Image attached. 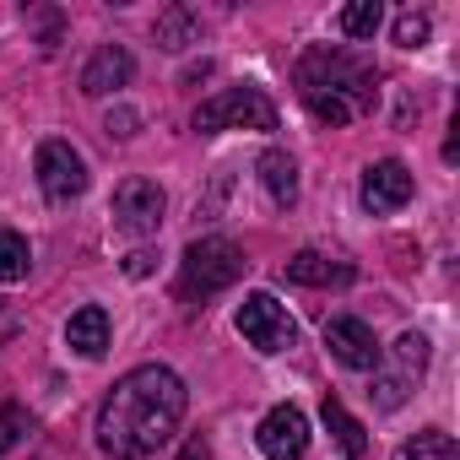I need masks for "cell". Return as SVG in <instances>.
Returning a JSON list of instances; mask_svg holds the SVG:
<instances>
[{
  "instance_id": "obj_4",
  "label": "cell",
  "mask_w": 460,
  "mask_h": 460,
  "mask_svg": "<svg viewBox=\"0 0 460 460\" xmlns=\"http://www.w3.org/2000/svg\"><path fill=\"white\" fill-rule=\"evenodd\" d=\"M195 130L217 136V130H277V103L261 87H227L217 98H206L195 109Z\"/></svg>"
},
{
  "instance_id": "obj_25",
  "label": "cell",
  "mask_w": 460,
  "mask_h": 460,
  "mask_svg": "<svg viewBox=\"0 0 460 460\" xmlns=\"http://www.w3.org/2000/svg\"><path fill=\"white\" fill-rule=\"evenodd\" d=\"M22 22L39 28V49H44V55L60 49V12H39V6H33V12H22Z\"/></svg>"
},
{
  "instance_id": "obj_28",
  "label": "cell",
  "mask_w": 460,
  "mask_h": 460,
  "mask_svg": "<svg viewBox=\"0 0 460 460\" xmlns=\"http://www.w3.org/2000/svg\"><path fill=\"white\" fill-rule=\"evenodd\" d=\"M22 331V314L12 309V304H0V341H6V336H17Z\"/></svg>"
},
{
  "instance_id": "obj_22",
  "label": "cell",
  "mask_w": 460,
  "mask_h": 460,
  "mask_svg": "<svg viewBox=\"0 0 460 460\" xmlns=\"http://www.w3.org/2000/svg\"><path fill=\"white\" fill-rule=\"evenodd\" d=\"M395 363H401L395 374H406V379L422 374V368H428V336H422V331H406V336L395 341Z\"/></svg>"
},
{
  "instance_id": "obj_7",
  "label": "cell",
  "mask_w": 460,
  "mask_h": 460,
  "mask_svg": "<svg viewBox=\"0 0 460 460\" xmlns=\"http://www.w3.org/2000/svg\"><path fill=\"white\" fill-rule=\"evenodd\" d=\"M325 347H331V358H336L341 368H358V374H379V363H385V347H379L374 325L358 320V314L325 320Z\"/></svg>"
},
{
  "instance_id": "obj_16",
  "label": "cell",
  "mask_w": 460,
  "mask_h": 460,
  "mask_svg": "<svg viewBox=\"0 0 460 460\" xmlns=\"http://www.w3.org/2000/svg\"><path fill=\"white\" fill-rule=\"evenodd\" d=\"M190 44H200V17L190 12V6H168L163 17H157V49H190Z\"/></svg>"
},
{
  "instance_id": "obj_23",
  "label": "cell",
  "mask_w": 460,
  "mask_h": 460,
  "mask_svg": "<svg viewBox=\"0 0 460 460\" xmlns=\"http://www.w3.org/2000/svg\"><path fill=\"white\" fill-rule=\"evenodd\" d=\"M428 33H433V22H428L417 6L395 17V44H401V49H422V44H428Z\"/></svg>"
},
{
  "instance_id": "obj_19",
  "label": "cell",
  "mask_w": 460,
  "mask_h": 460,
  "mask_svg": "<svg viewBox=\"0 0 460 460\" xmlns=\"http://www.w3.org/2000/svg\"><path fill=\"white\" fill-rule=\"evenodd\" d=\"M379 22H385V6H379V0H352V6H341V33L358 39V44L374 39Z\"/></svg>"
},
{
  "instance_id": "obj_14",
  "label": "cell",
  "mask_w": 460,
  "mask_h": 460,
  "mask_svg": "<svg viewBox=\"0 0 460 460\" xmlns=\"http://www.w3.org/2000/svg\"><path fill=\"white\" fill-rule=\"evenodd\" d=\"M255 168H261V184H266L271 206H282V211H288V206L298 200V163H293L282 146H271V152H261V163H255Z\"/></svg>"
},
{
  "instance_id": "obj_26",
  "label": "cell",
  "mask_w": 460,
  "mask_h": 460,
  "mask_svg": "<svg viewBox=\"0 0 460 460\" xmlns=\"http://www.w3.org/2000/svg\"><path fill=\"white\" fill-rule=\"evenodd\" d=\"M136 125H141V119H136V114H130V109H114V114H109V119H103V130H109V136H114V141H130V136H136Z\"/></svg>"
},
{
  "instance_id": "obj_9",
  "label": "cell",
  "mask_w": 460,
  "mask_h": 460,
  "mask_svg": "<svg viewBox=\"0 0 460 460\" xmlns=\"http://www.w3.org/2000/svg\"><path fill=\"white\" fill-rule=\"evenodd\" d=\"M255 444L266 460H304L309 455V417L298 406H271L255 428Z\"/></svg>"
},
{
  "instance_id": "obj_18",
  "label": "cell",
  "mask_w": 460,
  "mask_h": 460,
  "mask_svg": "<svg viewBox=\"0 0 460 460\" xmlns=\"http://www.w3.org/2000/svg\"><path fill=\"white\" fill-rule=\"evenodd\" d=\"M33 266V250L22 234H12V227H0V282H22Z\"/></svg>"
},
{
  "instance_id": "obj_24",
  "label": "cell",
  "mask_w": 460,
  "mask_h": 460,
  "mask_svg": "<svg viewBox=\"0 0 460 460\" xmlns=\"http://www.w3.org/2000/svg\"><path fill=\"white\" fill-rule=\"evenodd\" d=\"M406 390H411V379L406 374H374V401H379V411H395L401 401H406Z\"/></svg>"
},
{
  "instance_id": "obj_27",
  "label": "cell",
  "mask_w": 460,
  "mask_h": 460,
  "mask_svg": "<svg viewBox=\"0 0 460 460\" xmlns=\"http://www.w3.org/2000/svg\"><path fill=\"white\" fill-rule=\"evenodd\" d=\"M152 261H157V255H146V250L125 255V277H152Z\"/></svg>"
},
{
  "instance_id": "obj_21",
  "label": "cell",
  "mask_w": 460,
  "mask_h": 460,
  "mask_svg": "<svg viewBox=\"0 0 460 460\" xmlns=\"http://www.w3.org/2000/svg\"><path fill=\"white\" fill-rule=\"evenodd\" d=\"M304 103H309V114L320 119V125H352V103L347 98H336V93H304Z\"/></svg>"
},
{
  "instance_id": "obj_2",
  "label": "cell",
  "mask_w": 460,
  "mask_h": 460,
  "mask_svg": "<svg viewBox=\"0 0 460 460\" xmlns=\"http://www.w3.org/2000/svg\"><path fill=\"white\" fill-rule=\"evenodd\" d=\"M239 277H244V250L234 239H222V234L195 239L179 261V298H211L222 288H234Z\"/></svg>"
},
{
  "instance_id": "obj_1",
  "label": "cell",
  "mask_w": 460,
  "mask_h": 460,
  "mask_svg": "<svg viewBox=\"0 0 460 460\" xmlns=\"http://www.w3.org/2000/svg\"><path fill=\"white\" fill-rule=\"evenodd\" d=\"M184 406H190L184 379L168 363H141V368L119 374L114 390L103 395L98 422H93L98 449L114 460H141L173 438V428L184 422Z\"/></svg>"
},
{
  "instance_id": "obj_3",
  "label": "cell",
  "mask_w": 460,
  "mask_h": 460,
  "mask_svg": "<svg viewBox=\"0 0 460 460\" xmlns=\"http://www.w3.org/2000/svg\"><path fill=\"white\" fill-rule=\"evenodd\" d=\"M298 82H304V93H336V98H347L352 109H374V98H379L374 66H368V60H352V55H341V49H314V55H304Z\"/></svg>"
},
{
  "instance_id": "obj_10",
  "label": "cell",
  "mask_w": 460,
  "mask_h": 460,
  "mask_svg": "<svg viewBox=\"0 0 460 460\" xmlns=\"http://www.w3.org/2000/svg\"><path fill=\"white\" fill-rule=\"evenodd\" d=\"M411 195H417V179H411V168H406L401 157H379V163L363 168V206H368L374 217L401 211Z\"/></svg>"
},
{
  "instance_id": "obj_20",
  "label": "cell",
  "mask_w": 460,
  "mask_h": 460,
  "mask_svg": "<svg viewBox=\"0 0 460 460\" xmlns=\"http://www.w3.org/2000/svg\"><path fill=\"white\" fill-rule=\"evenodd\" d=\"M28 433H33V417L22 406H0V460H6L17 444H28Z\"/></svg>"
},
{
  "instance_id": "obj_17",
  "label": "cell",
  "mask_w": 460,
  "mask_h": 460,
  "mask_svg": "<svg viewBox=\"0 0 460 460\" xmlns=\"http://www.w3.org/2000/svg\"><path fill=\"white\" fill-rule=\"evenodd\" d=\"M395 460H460V449H455V438L444 428H422L417 438H406L395 449Z\"/></svg>"
},
{
  "instance_id": "obj_15",
  "label": "cell",
  "mask_w": 460,
  "mask_h": 460,
  "mask_svg": "<svg viewBox=\"0 0 460 460\" xmlns=\"http://www.w3.org/2000/svg\"><path fill=\"white\" fill-rule=\"evenodd\" d=\"M320 417H325V428H331V438L341 444V455H347V460H368V428H363V422L336 401V395H325V401H320Z\"/></svg>"
},
{
  "instance_id": "obj_13",
  "label": "cell",
  "mask_w": 460,
  "mask_h": 460,
  "mask_svg": "<svg viewBox=\"0 0 460 460\" xmlns=\"http://www.w3.org/2000/svg\"><path fill=\"white\" fill-rule=\"evenodd\" d=\"M288 282H293V288H347V282H352V266H347V261H331V255H320V250H298V255L288 261Z\"/></svg>"
},
{
  "instance_id": "obj_12",
  "label": "cell",
  "mask_w": 460,
  "mask_h": 460,
  "mask_svg": "<svg viewBox=\"0 0 460 460\" xmlns=\"http://www.w3.org/2000/svg\"><path fill=\"white\" fill-rule=\"evenodd\" d=\"M66 347H71L76 358L98 363V358L109 352V309H103V304H87V309H76V314L66 320Z\"/></svg>"
},
{
  "instance_id": "obj_29",
  "label": "cell",
  "mask_w": 460,
  "mask_h": 460,
  "mask_svg": "<svg viewBox=\"0 0 460 460\" xmlns=\"http://www.w3.org/2000/svg\"><path fill=\"white\" fill-rule=\"evenodd\" d=\"M179 460H211V444H206V438H184Z\"/></svg>"
},
{
  "instance_id": "obj_8",
  "label": "cell",
  "mask_w": 460,
  "mask_h": 460,
  "mask_svg": "<svg viewBox=\"0 0 460 460\" xmlns=\"http://www.w3.org/2000/svg\"><path fill=\"white\" fill-rule=\"evenodd\" d=\"M163 211H168V195L152 184V179H125L114 190V227L130 239H146L163 227Z\"/></svg>"
},
{
  "instance_id": "obj_5",
  "label": "cell",
  "mask_w": 460,
  "mask_h": 460,
  "mask_svg": "<svg viewBox=\"0 0 460 460\" xmlns=\"http://www.w3.org/2000/svg\"><path fill=\"white\" fill-rule=\"evenodd\" d=\"M239 336H244L255 352L277 358V352L298 347V320H293L288 304H277L271 293H250V298L239 304Z\"/></svg>"
},
{
  "instance_id": "obj_6",
  "label": "cell",
  "mask_w": 460,
  "mask_h": 460,
  "mask_svg": "<svg viewBox=\"0 0 460 460\" xmlns=\"http://www.w3.org/2000/svg\"><path fill=\"white\" fill-rule=\"evenodd\" d=\"M33 168H39V190H44L49 206H71L87 190V157L71 141H44L39 157H33Z\"/></svg>"
},
{
  "instance_id": "obj_11",
  "label": "cell",
  "mask_w": 460,
  "mask_h": 460,
  "mask_svg": "<svg viewBox=\"0 0 460 460\" xmlns=\"http://www.w3.org/2000/svg\"><path fill=\"white\" fill-rule=\"evenodd\" d=\"M130 76H136L130 49H125V44H103V49L82 66V93H87V98H109V93H119Z\"/></svg>"
}]
</instances>
